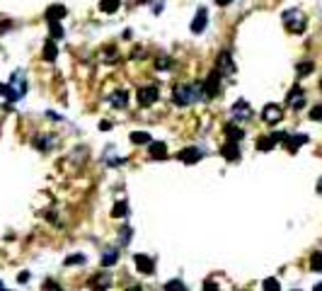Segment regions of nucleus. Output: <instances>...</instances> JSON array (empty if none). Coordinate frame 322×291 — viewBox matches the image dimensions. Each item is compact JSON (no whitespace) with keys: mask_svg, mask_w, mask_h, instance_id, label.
Returning <instances> with one entry per match:
<instances>
[{"mask_svg":"<svg viewBox=\"0 0 322 291\" xmlns=\"http://www.w3.org/2000/svg\"><path fill=\"white\" fill-rule=\"evenodd\" d=\"M283 24H286V29L291 32V34H303L305 32V27H308V20H305V15L301 12V10H296V7H288V10H283Z\"/></svg>","mask_w":322,"mask_h":291,"instance_id":"nucleus-1","label":"nucleus"},{"mask_svg":"<svg viewBox=\"0 0 322 291\" xmlns=\"http://www.w3.org/2000/svg\"><path fill=\"white\" fill-rule=\"evenodd\" d=\"M221 80H223V75L216 71V68L208 73V78L203 80V97H206V100H213V97L221 92Z\"/></svg>","mask_w":322,"mask_h":291,"instance_id":"nucleus-2","label":"nucleus"},{"mask_svg":"<svg viewBox=\"0 0 322 291\" xmlns=\"http://www.w3.org/2000/svg\"><path fill=\"white\" fill-rule=\"evenodd\" d=\"M216 71L221 73L223 78H230V75L235 73V61H233V56H230L228 49H223V51L218 54V59H216Z\"/></svg>","mask_w":322,"mask_h":291,"instance_id":"nucleus-3","label":"nucleus"},{"mask_svg":"<svg viewBox=\"0 0 322 291\" xmlns=\"http://www.w3.org/2000/svg\"><path fill=\"white\" fill-rule=\"evenodd\" d=\"M158 85H143V87H138L136 90V102L141 104V107H150L155 100H158Z\"/></svg>","mask_w":322,"mask_h":291,"instance_id":"nucleus-4","label":"nucleus"},{"mask_svg":"<svg viewBox=\"0 0 322 291\" xmlns=\"http://www.w3.org/2000/svg\"><path fill=\"white\" fill-rule=\"evenodd\" d=\"M230 117H233V122H250L252 119V107L245 100H238L230 109Z\"/></svg>","mask_w":322,"mask_h":291,"instance_id":"nucleus-5","label":"nucleus"},{"mask_svg":"<svg viewBox=\"0 0 322 291\" xmlns=\"http://www.w3.org/2000/svg\"><path fill=\"white\" fill-rule=\"evenodd\" d=\"M172 102H175L177 107H187V104H192L194 97H192L189 85H177V87H172Z\"/></svg>","mask_w":322,"mask_h":291,"instance_id":"nucleus-6","label":"nucleus"},{"mask_svg":"<svg viewBox=\"0 0 322 291\" xmlns=\"http://www.w3.org/2000/svg\"><path fill=\"white\" fill-rule=\"evenodd\" d=\"M286 104L291 107V109H303L305 107V92H303V87H291L288 90V95H286Z\"/></svg>","mask_w":322,"mask_h":291,"instance_id":"nucleus-7","label":"nucleus"},{"mask_svg":"<svg viewBox=\"0 0 322 291\" xmlns=\"http://www.w3.org/2000/svg\"><path fill=\"white\" fill-rule=\"evenodd\" d=\"M262 119L266 122V124H279L281 119H283V107H279V104H266L264 109H262Z\"/></svg>","mask_w":322,"mask_h":291,"instance_id":"nucleus-8","label":"nucleus"},{"mask_svg":"<svg viewBox=\"0 0 322 291\" xmlns=\"http://www.w3.org/2000/svg\"><path fill=\"white\" fill-rule=\"evenodd\" d=\"M177 158H180L184 165H194V163H199V160L203 158V150L196 148V146H192V148H182V150L177 153Z\"/></svg>","mask_w":322,"mask_h":291,"instance_id":"nucleus-9","label":"nucleus"},{"mask_svg":"<svg viewBox=\"0 0 322 291\" xmlns=\"http://www.w3.org/2000/svg\"><path fill=\"white\" fill-rule=\"evenodd\" d=\"M206 24H208V12H206V7H199L192 20V32L194 34H201L206 29Z\"/></svg>","mask_w":322,"mask_h":291,"instance_id":"nucleus-10","label":"nucleus"},{"mask_svg":"<svg viewBox=\"0 0 322 291\" xmlns=\"http://www.w3.org/2000/svg\"><path fill=\"white\" fill-rule=\"evenodd\" d=\"M221 155L225 158V160H230V163H235V160H240V146H238V141H225L223 144V148H221Z\"/></svg>","mask_w":322,"mask_h":291,"instance_id":"nucleus-11","label":"nucleus"},{"mask_svg":"<svg viewBox=\"0 0 322 291\" xmlns=\"http://www.w3.org/2000/svg\"><path fill=\"white\" fill-rule=\"evenodd\" d=\"M10 85H12V90L20 95V97H24V92H27V78H24V73L22 71H15L10 75Z\"/></svg>","mask_w":322,"mask_h":291,"instance_id":"nucleus-12","label":"nucleus"},{"mask_svg":"<svg viewBox=\"0 0 322 291\" xmlns=\"http://www.w3.org/2000/svg\"><path fill=\"white\" fill-rule=\"evenodd\" d=\"M133 262H136V270H138L141 274H153V272H155V262H153L148 255H136Z\"/></svg>","mask_w":322,"mask_h":291,"instance_id":"nucleus-13","label":"nucleus"},{"mask_svg":"<svg viewBox=\"0 0 322 291\" xmlns=\"http://www.w3.org/2000/svg\"><path fill=\"white\" fill-rule=\"evenodd\" d=\"M92 291H107L112 287V277L109 274H95L92 279H90V284H87Z\"/></svg>","mask_w":322,"mask_h":291,"instance_id":"nucleus-14","label":"nucleus"},{"mask_svg":"<svg viewBox=\"0 0 322 291\" xmlns=\"http://www.w3.org/2000/svg\"><path fill=\"white\" fill-rule=\"evenodd\" d=\"M148 153H150V158H155V160H165V158H167V146L162 144V141H150V144H148Z\"/></svg>","mask_w":322,"mask_h":291,"instance_id":"nucleus-15","label":"nucleus"},{"mask_svg":"<svg viewBox=\"0 0 322 291\" xmlns=\"http://www.w3.org/2000/svg\"><path fill=\"white\" fill-rule=\"evenodd\" d=\"M109 102H112V107L124 109V107L129 104V92H126V90H114V92L109 95Z\"/></svg>","mask_w":322,"mask_h":291,"instance_id":"nucleus-16","label":"nucleus"},{"mask_svg":"<svg viewBox=\"0 0 322 291\" xmlns=\"http://www.w3.org/2000/svg\"><path fill=\"white\" fill-rule=\"evenodd\" d=\"M32 144H34V148H39V150H51V146L56 144V139L51 134H37Z\"/></svg>","mask_w":322,"mask_h":291,"instance_id":"nucleus-17","label":"nucleus"},{"mask_svg":"<svg viewBox=\"0 0 322 291\" xmlns=\"http://www.w3.org/2000/svg\"><path fill=\"white\" fill-rule=\"evenodd\" d=\"M283 144H286V148H288V150H298V148H301L303 144H308V136H305V134L286 136V141H283Z\"/></svg>","mask_w":322,"mask_h":291,"instance_id":"nucleus-18","label":"nucleus"},{"mask_svg":"<svg viewBox=\"0 0 322 291\" xmlns=\"http://www.w3.org/2000/svg\"><path fill=\"white\" fill-rule=\"evenodd\" d=\"M65 12H68V10H65L63 5H51V7L46 10V20H49V22H59V20L65 17Z\"/></svg>","mask_w":322,"mask_h":291,"instance_id":"nucleus-19","label":"nucleus"},{"mask_svg":"<svg viewBox=\"0 0 322 291\" xmlns=\"http://www.w3.org/2000/svg\"><path fill=\"white\" fill-rule=\"evenodd\" d=\"M59 56V46H56V39H49L44 44V61H56Z\"/></svg>","mask_w":322,"mask_h":291,"instance_id":"nucleus-20","label":"nucleus"},{"mask_svg":"<svg viewBox=\"0 0 322 291\" xmlns=\"http://www.w3.org/2000/svg\"><path fill=\"white\" fill-rule=\"evenodd\" d=\"M131 144L133 146H148L153 139H150V134H145V131H131Z\"/></svg>","mask_w":322,"mask_h":291,"instance_id":"nucleus-21","label":"nucleus"},{"mask_svg":"<svg viewBox=\"0 0 322 291\" xmlns=\"http://www.w3.org/2000/svg\"><path fill=\"white\" fill-rule=\"evenodd\" d=\"M0 95H2L7 102H17V100H20V95L12 90V85H10V83H0Z\"/></svg>","mask_w":322,"mask_h":291,"instance_id":"nucleus-22","label":"nucleus"},{"mask_svg":"<svg viewBox=\"0 0 322 291\" xmlns=\"http://www.w3.org/2000/svg\"><path fill=\"white\" fill-rule=\"evenodd\" d=\"M117 260H119V250H104V255H102V265L104 267H114Z\"/></svg>","mask_w":322,"mask_h":291,"instance_id":"nucleus-23","label":"nucleus"},{"mask_svg":"<svg viewBox=\"0 0 322 291\" xmlns=\"http://www.w3.org/2000/svg\"><path fill=\"white\" fill-rule=\"evenodd\" d=\"M119 5H121V0H100V10H102V12H107V15L117 12V10H119Z\"/></svg>","mask_w":322,"mask_h":291,"instance_id":"nucleus-24","label":"nucleus"},{"mask_svg":"<svg viewBox=\"0 0 322 291\" xmlns=\"http://www.w3.org/2000/svg\"><path fill=\"white\" fill-rule=\"evenodd\" d=\"M112 216H114V218L129 216V204H126V202H117V204H114V209H112Z\"/></svg>","mask_w":322,"mask_h":291,"instance_id":"nucleus-25","label":"nucleus"},{"mask_svg":"<svg viewBox=\"0 0 322 291\" xmlns=\"http://www.w3.org/2000/svg\"><path fill=\"white\" fill-rule=\"evenodd\" d=\"M225 136H228L230 141H238V144H240L245 134H242V129H238V126H230V124H228V126H225Z\"/></svg>","mask_w":322,"mask_h":291,"instance_id":"nucleus-26","label":"nucleus"},{"mask_svg":"<svg viewBox=\"0 0 322 291\" xmlns=\"http://www.w3.org/2000/svg\"><path fill=\"white\" fill-rule=\"evenodd\" d=\"M155 66H158V71H170V68L175 66V61H172L170 56H158Z\"/></svg>","mask_w":322,"mask_h":291,"instance_id":"nucleus-27","label":"nucleus"},{"mask_svg":"<svg viewBox=\"0 0 322 291\" xmlns=\"http://www.w3.org/2000/svg\"><path fill=\"white\" fill-rule=\"evenodd\" d=\"M274 146H276V139H274V136H262V139L257 141L259 150H271Z\"/></svg>","mask_w":322,"mask_h":291,"instance_id":"nucleus-28","label":"nucleus"},{"mask_svg":"<svg viewBox=\"0 0 322 291\" xmlns=\"http://www.w3.org/2000/svg\"><path fill=\"white\" fill-rule=\"evenodd\" d=\"M262 291H281V284H279V279H274V277L264 279V282H262Z\"/></svg>","mask_w":322,"mask_h":291,"instance_id":"nucleus-29","label":"nucleus"},{"mask_svg":"<svg viewBox=\"0 0 322 291\" xmlns=\"http://www.w3.org/2000/svg\"><path fill=\"white\" fill-rule=\"evenodd\" d=\"M165 291H187V284L182 279H172V282L165 284Z\"/></svg>","mask_w":322,"mask_h":291,"instance_id":"nucleus-30","label":"nucleus"},{"mask_svg":"<svg viewBox=\"0 0 322 291\" xmlns=\"http://www.w3.org/2000/svg\"><path fill=\"white\" fill-rule=\"evenodd\" d=\"M49 29H51V39H63V27L59 22H49Z\"/></svg>","mask_w":322,"mask_h":291,"instance_id":"nucleus-31","label":"nucleus"},{"mask_svg":"<svg viewBox=\"0 0 322 291\" xmlns=\"http://www.w3.org/2000/svg\"><path fill=\"white\" fill-rule=\"evenodd\" d=\"M65 265H68V267L85 265V255H82V252H78V255H68V257H65Z\"/></svg>","mask_w":322,"mask_h":291,"instance_id":"nucleus-32","label":"nucleus"},{"mask_svg":"<svg viewBox=\"0 0 322 291\" xmlns=\"http://www.w3.org/2000/svg\"><path fill=\"white\" fill-rule=\"evenodd\" d=\"M310 270H313V272H322V252H313V257H310Z\"/></svg>","mask_w":322,"mask_h":291,"instance_id":"nucleus-33","label":"nucleus"},{"mask_svg":"<svg viewBox=\"0 0 322 291\" xmlns=\"http://www.w3.org/2000/svg\"><path fill=\"white\" fill-rule=\"evenodd\" d=\"M313 68H315L313 61H303V63H298V75H301V78H303V75H310Z\"/></svg>","mask_w":322,"mask_h":291,"instance_id":"nucleus-34","label":"nucleus"},{"mask_svg":"<svg viewBox=\"0 0 322 291\" xmlns=\"http://www.w3.org/2000/svg\"><path fill=\"white\" fill-rule=\"evenodd\" d=\"M41 291H63V289H61V284H56L54 279H46L44 287H41Z\"/></svg>","mask_w":322,"mask_h":291,"instance_id":"nucleus-35","label":"nucleus"},{"mask_svg":"<svg viewBox=\"0 0 322 291\" xmlns=\"http://www.w3.org/2000/svg\"><path fill=\"white\" fill-rule=\"evenodd\" d=\"M131 233H133V230H131L129 226H124V228H121V245H129V240H131Z\"/></svg>","mask_w":322,"mask_h":291,"instance_id":"nucleus-36","label":"nucleus"},{"mask_svg":"<svg viewBox=\"0 0 322 291\" xmlns=\"http://www.w3.org/2000/svg\"><path fill=\"white\" fill-rule=\"evenodd\" d=\"M201 291H221L218 289V284H216V282H211V279H208V282H203V289Z\"/></svg>","mask_w":322,"mask_h":291,"instance_id":"nucleus-37","label":"nucleus"},{"mask_svg":"<svg viewBox=\"0 0 322 291\" xmlns=\"http://www.w3.org/2000/svg\"><path fill=\"white\" fill-rule=\"evenodd\" d=\"M310 119H322V107H315V109L310 112Z\"/></svg>","mask_w":322,"mask_h":291,"instance_id":"nucleus-38","label":"nucleus"},{"mask_svg":"<svg viewBox=\"0 0 322 291\" xmlns=\"http://www.w3.org/2000/svg\"><path fill=\"white\" fill-rule=\"evenodd\" d=\"M27 282H29V272H22L20 274V284H27Z\"/></svg>","mask_w":322,"mask_h":291,"instance_id":"nucleus-39","label":"nucleus"},{"mask_svg":"<svg viewBox=\"0 0 322 291\" xmlns=\"http://www.w3.org/2000/svg\"><path fill=\"white\" fill-rule=\"evenodd\" d=\"M100 129H102V131H109V129H112V124H109V122H102V124H100Z\"/></svg>","mask_w":322,"mask_h":291,"instance_id":"nucleus-40","label":"nucleus"},{"mask_svg":"<svg viewBox=\"0 0 322 291\" xmlns=\"http://www.w3.org/2000/svg\"><path fill=\"white\" fill-rule=\"evenodd\" d=\"M230 2H233V0H216L218 7H225V5H230Z\"/></svg>","mask_w":322,"mask_h":291,"instance_id":"nucleus-41","label":"nucleus"},{"mask_svg":"<svg viewBox=\"0 0 322 291\" xmlns=\"http://www.w3.org/2000/svg\"><path fill=\"white\" fill-rule=\"evenodd\" d=\"M318 194H320V197H322V177H320V180H318Z\"/></svg>","mask_w":322,"mask_h":291,"instance_id":"nucleus-42","label":"nucleus"},{"mask_svg":"<svg viewBox=\"0 0 322 291\" xmlns=\"http://www.w3.org/2000/svg\"><path fill=\"white\" fill-rule=\"evenodd\" d=\"M143 2H150V0H133V5H143Z\"/></svg>","mask_w":322,"mask_h":291,"instance_id":"nucleus-43","label":"nucleus"},{"mask_svg":"<svg viewBox=\"0 0 322 291\" xmlns=\"http://www.w3.org/2000/svg\"><path fill=\"white\" fill-rule=\"evenodd\" d=\"M126 291H143V289H141V287H129Z\"/></svg>","mask_w":322,"mask_h":291,"instance_id":"nucleus-44","label":"nucleus"},{"mask_svg":"<svg viewBox=\"0 0 322 291\" xmlns=\"http://www.w3.org/2000/svg\"><path fill=\"white\" fill-rule=\"evenodd\" d=\"M313 291H322V282H320V284H315V289H313Z\"/></svg>","mask_w":322,"mask_h":291,"instance_id":"nucleus-45","label":"nucleus"},{"mask_svg":"<svg viewBox=\"0 0 322 291\" xmlns=\"http://www.w3.org/2000/svg\"><path fill=\"white\" fill-rule=\"evenodd\" d=\"M0 291H7V289H5V287H2V282H0Z\"/></svg>","mask_w":322,"mask_h":291,"instance_id":"nucleus-46","label":"nucleus"}]
</instances>
